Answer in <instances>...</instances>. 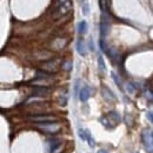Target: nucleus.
<instances>
[{
    "label": "nucleus",
    "mask_w": 153,
    "mask_h": 153,
    "mask_svg": "<svg viewBox=\"0 0 153 153\" xmlns=\"http://www.w3.org/2000/svg\"><path fill=\"white\" fill-rule=\"evenodd\" d=\"M90 47H91V50H92V51L94 50V46H93V41H92V40L90 41Z\"/></svg>",
    "instance_id": "393cba45"
},
{
    "label": "nucleus",
    "mask_w": 153,
    "mask_h": 153,
    "mask_svg": "<svg viewBox=\"0 0 153 153\" xmlns=\"http://www.w3.org/2000/svg\"><path fill=\"white\" fill-rule=\"evenodd\" d=\"M82 11H84V13H85V14H87V13H88V4H87V1H86V0H84V4H82Z\"/></svg>",
    "instance_id": "412c9836"
},
{
    "label": "nucleus",
    "mask_w": 153,
    "mask_h": 153,
    "mask_svg": "<svg viewBox=\"0 0 153 153\" xmlns=\"http://www.w3.org/2000/svg\"><path fill=\"white\" fill-rule=\"evenodd\" d=\"M102 97L106 99V100H111V101H113V100H115V96L112 93V91H110L108 88H106V87H104L102 88Z\"/></svg>",
    "instance_id": "1a4fd4ad"
},
{
    "label": "nucleus",
    "mask_w": 153,
    "mask_h": 153,
    "mask_svg": "<svg viewBox=\"0 0 153 153\" xmlns=\"http://www.w3.org/2000/svg\"><path fill=\"white\" fill-rule=\"evenodd\" d=\"M71 10H72V2H71V0H67L64 4H61V5L58 6L57 11H56V14H54V18H60V17L70 13Z\"/></svg>",
    "instance_id": "20e7f679"
},
{
    "label": "nucleus",
    "mask_w": 153,
    "mask_h": 153,
    "mask_svg": "<svg viewBox=\"0 0 153 153\" xmlns=\"http://www.w3.org/2000/svg\"><path fill=\"white\" fill-rule=\"evenodd\" d=\"M79 137H80V139L81 140H84L85 141V130H82V128H79Z\"/></svg>",
    "instance_id": "4be33fe9"
},
{
    "label": "nucleus",
    "mask_w": 153,
    "mask_h": 153,
    "mask_svg": "<svg viewBox=\"0 0 153 153\" xmlns=\"http://www.w3.org/2000/svg\"><path fill=\"white\" fill-rule=\"evenodd\" d=\"M147 118H149L150 123H153V117H152V112H151V111H150V112H147Z\"/></svg>",
    "instance_id": "5701e85b"
},
{
    "label": "nucleus",
    "mask_w": 153,
    "mask_h": 153,
    "mask_svg": "<svg viewBox=\"0 0 153 153\" xmlns=\"http://www.w3.org/2000/svg\"><path fill=\"white\" fill-rule=\"evenodd\" d=\"M59 66H60V59H54V60H50L45 62L41 66V70L47 73H56L59 70Z\"/></svg>",
    "instance_id": "7ed1b4c3"
},
{
    "label": "nucleus",
    "mask_w": 153,
    "mask_h": 153,
    "mask_svg": "<svg viewBox=\"0 0 153 153\" xmlns=\"http://www.w3.org/2000/svg\"><path fill=\"white\" fill-rule=\"evenodd\" d=\"M126 87H127V91H128L130 93H134L135 88H134V86H133V84H132V82H127Z\"/></svg>",
    "instance_id": "aec40b11"
},
{
    "label": "nucleus",
    "mask_w": 153,
    "mask_h": 153,
    "mask_svg": "<svg viewBox=\"0 0 153 153\" xmlns=\"http://www.w3.org/2000/svg\"><path fill=\"white\" fill-rule=\"evenodd\" d=\"M65 44H66V40H65V39H57V40L53 42V46L59 50V48H62V47L65 46Z\"/></svg>",
    "instance_id": "f8f14e48"
},
{
    "label": "nucleus",
    "mask_w": 153,
    "mask_h": 153,
    "mask_svg": "<svg viewBox=\"0 0 153 153\" xmlns=\"http://www.w3.org/2000/svg\"><path fill=\"white\" fill-rule=\"evenodd\" d=\"M37 127L42 130L44 132H47V133H57L60 130V124L58 123H41V124H37Z\"/></svg>",
    "instance_id": "f03ea898"
},
{
    "label": "nucleus",
    "mask_w": 153,
    "mask_h": 153,
    "mask_svg": "<svg viewBox=\"0 0 153 153\" xmlns=\"http://www.w3.org/2000/svg\"><path fill=\"white\" fill-rule=\"evenodd\" d=\"M48 88L47 87H44V86H40L38 88H36V93L37 94H48Z\"/></svg>",
    "instance_id": "4468645a"
},
{
    "label": "nucleus",
    "mask_w": 153,
    "mask_h": 153,
    "mask_svg": "<svg viewBox=\"0 0 153 153\" xmlns=\"http://www.w3.org/2000/svg\"><path fill=\"white\" fill-rule=\"evenodd\" d=\"M76 51L79 52L80 56L85 57L86 53H87V50H86V45H85V41L84 40H79L76 42Z\"/></svg>",
    "instance_id": "0eeeda50"
},
{
    "label": "nucleus",
    "mask_w": 153,
    "mask_h": 153,
    "mask_svg": "<svg viewBox=\"0 0 153 153\" xmlns=\"http://www.w3.org/2000/svg\"><path fill=\"white\" fill-rule=\"evenodd\" d=\"M141 141L146 149V151L152 153L153 151V134L151 130H144L141 133Z\"/></svg>",
    "instance_id": "f257e3e1"
},
{
    "label": "nucleus",
    "mask_w": 153,
    "mask_h": 153,
    "mask_svg": "<svg viewBox=\"0 0 153 153\" xmlns=\"http://www.w3.org/2000/svg\"><path fill=\"white\" fill-rule=\"evenodd\" d=\"M98 153H108V152H107V151H105V150H99Z\"/></svg>",
    "instance_id": "a878e982"
},
{
    "label": "nucleus",
    "mask_w": 153,
    "mask_h": 153,
    "mask_svg": "<svg viewBox=\"0 0 153 153\" xmlns=\"http://www.w3.org/2000/svg\"><path fill=\"white\" fill-rule=\"evenodd\" d=\"M100 121H101V123H102V124H104V125H105L107 128L113 127V125H111V124H110V121H107V118H106V117H102V118L100 119Z\"/></svg>",
    "instance_id": "f3484780"
},
{
    "label": "nucleus",
    "mask_w": 153,
    "mask_h": 153,
    "mask_svg": "<svg viewBox=\"0 0 153 153\" xmlns=\"http://www.w3.org/2000/svg\"><path fill=\"white\" fill-rule=\"evenodd\" d=\"M85 141H87L88 145H90L91 147H94V146H96V140L93 139V137H92L91 132L87 131V130H85Z\"/></svg>",
    "instance_id": "9d476101"
},
{
    "label": "nucleus",
    "mask_w": 153,
    "mask_h": 153,
    "mask_svg": "<svg viewBox=\"0 0 153 153\" xmlns=\"http://www.w3.org/2000/svg\"><path fill=\"white\" fill-rule=\"evenodd\" d=\"M90 88L88 87H84V88H81L80 90V93H79V98H80V100L82 101V102H85V101H87L88 100V98H90Z\"/></svg>",
    "instance_id": "6e6552de"
},
{
    "label": "nucleus",
    "mask_w": 153,
    "mask_h": 153,
    "mask_svg": "<svg viewBox=\"0 0 153 153\" xmlns=\"http://www.w3.org/2000/svg\"><path fill=\"white\" fill-rule=\"evenodd\" d=\"M98 66H99V70L101 72H105L106 71V66H105V61H104V58L101 56L98 57Z\"/></svg>",
    "instance_id": "ddd939ff"
},
{
    "label": "nucleus",
    "mask_w": 153,
    "mask_h": 153,
    "mask_svg": "<svg viewBox=\"0 0 153 153\" xmlns=\"http://www.w3.org/2000/svg\"><path fill=\"white\" fill-rule=\"evenodd\" d=\"M79 32L81 33V34H86L87 33V22L86 21H80V24H79Z\"/></svg>",
    "instance_id": "9b49d317"
},
{
    "label": "nucleus",
    "mask_w": 153,
    "mask_h": 153,
    "mask_svg": "<svg viewBox=\"0 0 153 153\" xmlns=\"http://www.w3.org/2000/svg\"><path fill=\"white\" fill-rule=\"evenodd\" d=\"M111 76H112V78H113V80H114V82H115V84H117V86H119V87L121 88V82H120V79L118 78V76L115 74L114 72H112V73H111Z\"/></svg>",
    "instance_id": "dca6fc26"
},
{
    "label": "nucleus",
    "mask_w": 153,
    "mask_h": 153,
    "mask_svg": "<svg viewBox=\"0 0 153 153\" xmlns=\"http://www.w3.org/2000/svg\"><path fill=\"white\" fill-rule=\"evenodd\" d=\"M110 118H113V119H114V121H117V123H118V121H120V115L118 114L117 112H114V111L110 113Z\"/></svg>",
    "instance_id": "a211bd4d"
},
{
    "label": "nucleus",
    "mask_w": 153,
    "mask_h": 153,
    "mask_svg": "<svg viewBox=\"0 0 153 153\" xmlns=\"http://www.w3.org/2000/svg\"><path fill=\"white\" fill-rule=\"evenodd\" d=\"M65 1H67V0H57V6L61 5V4H64Z\"/></svg>",
    "instance_id": "b1692460"
},
{
    "label": "nucleus",
    "mask_w": 153,
    "mask_h": 153,
    "mask_svg": "<svg viewBox=\"0 0 153 153\" xmlns=\"http://www.w3.org/2000/svg\"><path fill=\"white\" fill-rule=\"evenodd\" d=\"M62 68L66 70V71H70L72 68V62L71 61H66L65 64H62Z\"/></svg>",
    "instance_id": "6ab92c4d"
},
{
    "label": "nucleus",
    "mask_w": 153,
    "mask_h": 153,
    "mask_svg": "<svg viewBox=\"0 0 153 153\" xmlns=\"http://www.w3.org/2000/svg\"><path fill=\"white\" fill-rule=\"evenodd\" d=\"M30 120L37 123V124H41V123H51V121H54L56 118L53 115L50 114H39V115H31L28 117Z\"/></svg>",
    "instance_id": "423d86ee"
},
{
    "label": "nucleus",
    "mask_w": 153,
    "mask_h": 153,
    "mask_svg": "<svg viewBox=\"0 0 153 153\" xmlns=\"http://www.w3.org/2000/svg\"><path fill=\"white\" fill-rule=\"evenodd\" d=\"M110 32V20L107 18V16L104 13L102 17H101V20H100V36L101 38L104 39Z\"/></svg>",
    "instance_id": "39448f33"
},
{
    "label": "nucleus",
    "mask_w": 153,
    "mask_h": 153,
    "mask_svg": "<svg viewBox=\"0 0 153 153\" xmlns=\"http://www.w3.org/2000/svg\"><path fill=\"white\" fill-rule=\"evenodd\" d=\"M99 6H100L101 11L105 13V12L107 11V6H108V4H107V0H99Z\"/></svg>",
    "instance_id": "2eb2a0df"
}]
</instances>
